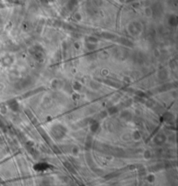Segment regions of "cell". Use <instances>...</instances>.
I'll return each instance as SVG.
<instances>
[{
	"label": "cell",
	"instance_id": "obj_1",
	"mask_svg": "<svg viewBox=\"0 0 178 186\" xmlns=\"http://www.w3.org/2000/svg\"><path fill=\"white\" fill-rule=\"evenodd\" d=\"M64 128H63L62 126H60V125H57V126L54 128L53 132H54V134L57 135V137H60V136H62L63 133L64 132Z\"/></svg>",
	"mask_w": 178,
	"mask_h": 186
}]
</instances>
